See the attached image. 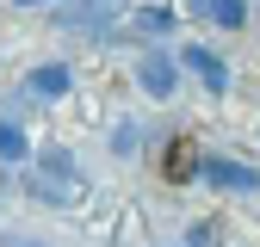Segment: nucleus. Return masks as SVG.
Returning <instances> with one entry per match:
<instances>
[{
  "label": "nucleus",
  "instance_id": "nucleus-1",
  "mask_svg": "<svg viewBox=\"0 0 260 247\" xmlns=\"http://www.w3.org/2000/svg\"><path fill=\"white\" fill-rule=\"evenodd\" d=\"M87 185V167L75 161L69 148H38L25 167V192L44 198V204H75V192Z\"/></svg>",
  "mask_w": 260,
  "mask_h": 247
},
{
  "label": "nucleus",
  "instance_id": "nucleus-2",
  "mask_svg": "<svg viewBox=\"0 0 260 247\" xmlns=\"http://www.w3.org/2000/svg\"><path fill=\"white\" fill-rule=\"evenodd\" d=\"M180 56L174 50H161V44H149L143 56H137V87L149 93V99H174V93H180Z\"/></svg>",
  "mask_w": 260,
  "mask_h": 247
},
{
  "label": "nucleus",
  "instance_id": "nucleus-3",
  "mask_svg": "<svg viewBox=\"0 0 260 247\" xmlns=\"http://www.w3.org/2000/svg\"><path fill=\"white\" fill-rule=\"evenodd\" d=\"M199 179L211 185V192H236V198L260 192V167H248V161H230V154H199Z\"/></svg>",
  "mask_w": 260,
  "mask_h": 247
},
{
  "label": "nucleus",
  "instance_id": "nucleus-4",
  "mask_svg": "<svg viewBox=\"0 0 260 247\" xmlns=\"http://www.w3.org/2000/svg\"><path fill=\"white\" fill-rule=\"evenodd\" d=\"M69 93H75V62H38L19 80V99H38V105H56Z\"/></svg>",
  "mask_w": 260,
  "mask_h": 247
},
{
  "label": "nucleus",
  "instance_id": "nucleus-5",
  "mask_svg": "<svg viewBox=\"0 0 260 247\" xmlns=\"http://www.w3.org/2000/svg\"><path fill=\"white\" fill-rule=\"evenodd\" d=\"M174 56H180V68H186L192 80H199V87L211 93V99H223V93H230V62H223L211 44H180Z\"/></svg>",
  "mask_w": 260,
  "mask_h": 247
},
{
  "label": "nucleus",
  "instance_id": "nucleus-6",
  "mask_svg": "<svg viewBox=\"0 0 260 247\" xmlns=\"http://www.w3.org/2000/svg\"><path fill=\"white\" fill-rule=\"evenodd\" d=\"M124 25L137 37H174L180 31V7H137V13H124Z\"/></svg>",
  "mask_w": 260,
  "mask_h": 247
},
{
  "label": "nucleus",
  "instance_id": "nucleus-7",
  "mask_svg": "<svg viewBox=\"0 0 260 247\" xmlns=\"http://www.w3.org/2000/svg\"><path fill=\"white\" fill-rule=\"evenodd\" d=\"M186 7L205 25H217V31H242L248 25V0H186Z\"/></svg>",
  "mask_w": 260,
  "mask_h": 247
},
{
  "label": "nucleus",
  "instance_id": "nucleus-8",
  "mask_svg": "<svg viewBox=\"0 0 260 247\" xmlns=\"http://www.w3.org/2000/svg\"><path fill=\"white\" fill-rule=\"evenodd\" d=\"M0 161L7 167H31V136L19 117H0Z\"/></svg>",
  "mask_w": 260,
  "mask_h": 247
},
{
  "label": "nucleus",
  "instance_id": "nucleus-9",
  "mask_svg": "<svg viewBox=\"0 0 260 247\" xmlns=\"http://www.w3.org/2000/svg\"><path fill=\"white\" fill-rule=\"evenodd\" d=\"M137 148H143V124H137V117H124L118 130H112V154H124V161H130Z\"/></svg>",
  "mask_w": 260,
  "mask_h": 247
},
{
  "label": "nucleus",
  "instance_id": "nucleus-10",
  "mask_svg": "<svg viewBox=\"0 0 260 247\" xmlns=\"http://www.w3.org/2000/svg\"><path fill=\"white\" fill-rule=\"evenodd\" d=\"M13 7H56V0H13Z\"/></svg>",
  "mask_w": 260,
  "mask_h": 247
},
{
  "label": "nucleus",
  "instance_id": "nucleus-11",
  "mask_svg": "<svg viewBox=\"0 0 260 247\" xmlns=\"http://www.w3.org/2000/svg\"><path fill=\"white\" fill-rule=\"evenodd\" d=\"M7 247H38V241H7Z\"/></svg>",
  "mask_w": 260,
  "mask_h": 247
}]
</instances>
